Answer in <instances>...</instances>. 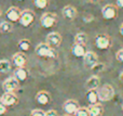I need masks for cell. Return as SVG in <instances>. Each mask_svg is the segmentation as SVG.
<instances>
[{
	"label": "cell",
	"mask_w": 123,
	"mask_h": 116,
	"mask_svg": "<svg viewBox=\"0 0 123 116\" xmlns=\"http://www.w3.org/2000/svg\"><path fill=\"white\" fill-rule=\"evenodd\" d=\"M97 92H98V99L102 102H108L110 100H112L113 97H115V89L109 84H106L104 86L99 87Z\"/></svg>",
	"instance_id": "cell-1"
},
{
	"label": "cell",
	"mask_w": 123,
	"mask_h": 116,
	"mask_svg": "<svg viewBox=\"0 0 123 116\" xmlns=\"http://www.w3.org/2000/svg\"><path fill=\"white\" fill-rule=\"evenodd\" d=\"M36 54L41 58H50V59H55L57 56L55 49L50 48L47 43H39L35 49Z\"/></svg>",
	"instance_id": "cell-2"
},
{
	"label": "cell",
	"mask_w": 123,
	"mask_h": 116,
	"mask_svg": "<svg viewBox=\"0 0 123 116\" xmlns=\"http://www.w3.org/2000/svg\"><path fill=\"white\" fill-rule=\"evenodd\" d=\"M112 41L109 35L107 34H98L95 37V46L99 50H107L111 47Z\"/></svg>",
	"instance_id": "cell-3"
},
{
	"label": "cell",
	"mask_w": 123,
	"mask_h": 116,
	"mask_svg": "<svg viewBox=\"0 0 123 116\" xmlns=\"http://www.w3.org/2000/svg\"><path fill=\"white\" fill-rule=\"evenodd\" d=\"M102 16L107 21L115 20L118 16V8L116 4L108 3L102 8Z\"/></svg>",
	"instance_id": "cell-4"
},
{
	"label": "cell",
	"mask_w": 123,
	"mask_h": 116,
	"mask_svg": "<svg viewBox=\"0 0 123 116\" xmlns=\"http://www.w3.org/2000/svg\"><path fill=\"white\" fill-rule=\"evenodd\" d=\"M35 21V13L31 10H24L22 11L21 17H19V24L24 27L30 26Z\"/></svg>",
	"instance_id": "cell-5"
},
{
	"label": "cell",
	"mask_w": 123,
	"mask_h": 116,
	"mask_svg": "<svg viewBox=\"0 0 123 116\" xmlns=\"http://www.w3.org/2000/svg\"><path fill=\"white\" fill-rule=\"evenodd\" d=\"M83 63L86 68L92 69L96 64L98 63V56L95 52L93 51H87L85 55L83 56Z\"/></svg>",
	"instance_id": "cell-6"
},
{
	"label": "cell",
	"mask_w": 123,
	"mask_h": 116,
	"mask_svg": "<svg viewBox=\"0 0 123 116\" xmlns=\"http://www.w3.org/2000/svg\"><path fill=\"white\" fill-rule=\"evenodd\" d=\"M62 43V36L61 34L56 32L50 33L47 36V45L52 49H56L57 47H60Z\"/></svg>",
	"instance_id": "cell-7"
},
{
	"label": "cell",
	"mask_w": 123,
	"mask_h": 116,
	"mask_svg": "<svg viewBox=\"0 0 123 116\" xmlns=\"http://www.w3.org/2000/svg\"><path fill=\"white\" fill-rule=\"evenodd\" d=\"M56 15L52 12H47L41 16L40 20V23L42 25V27L44 28H50L52 26H54V24L56 23Z\"/></svg>",
	"instance_id": "cell-8"
},
{
	"label": "cell",
	"mask_w": 123,
	"mask_h": 116,
	"mask_svg": "<svg viewBox=\"0 0 123 116\" xmlns=\"http://www.w3.org/2000/svg\"><path fill=\"white\" fill-rule=\"evenodd\" d=\"M19 86V82L15 77H9L6 79L2 84V88H3L4 92H14Z\"/></svg>",
	"instance_id": "cell-9"
},
{
	"label": "cell",
	"mask_w": 123,
	"mask_h": 116,
	"mask_svg": "<svg viewBox=\"0 0 123 116\" xmlns=\"http://www.w3.org/2000/svg\"><path fill=\"white\" fill-rule=\"evenodd\" d=\"M79 109H80V105H79V103L76 100H67L63 105L64 112L67 115H71V116L76 114V112Z\"/></svg>",
	"instance_id": "cell-10"
},
{
	"label": "cell",
	"mask_w": 123,
	"mask_h": 116,
	"mask_svg": "<svg viewBox=\"0 0 123 116\" xmlns=\"http://www.w3.org/2000/svg\"><path fill=\"white\" fill-rule=\"evenodd\" d=\"M21 14H22V12L18 8H16V7H10L6 13V19H8L9 22L15 23V22L19 21Z\"/></svg>",
	"instance_id": "cell-11"
},
{
	"label": "cell",
	"mask_w": 123,
	"mask_h": 116,
	"mask_svg": "<svg viewBox=\"0 0 123 116\" xmlns=\"http://www.w3.org/2000/svg\"><path fill=\"white\" fill-rule=\"evenodd\" d=\"M0 102H2L6 108L13 106L17 103V97L15 96L14 92H4L0 98Z\"/></svg>",
	"instance_id": "cell-12"
},
{
	"label": "cell",
	"mask_w": 123,
	"mask_h": 116,
	"mask_svg": "<svg viewBox=\"0 0 123 116\" xmlns=\"http://www.w3.org/2000/svg\"><path fill=\"white\" fill-rule=\"evenodd\" d=\"M100 86V79L97 75H93L86 80L85 82V88L89 90H98Z\"/></svg>",
	"instance_id": "cell-13"
},
{
	"label": "cell",
	"mask_w": 123,
	"mask_h": 116,
	"mask_svg": "<svg viewBox=\"0 0 123 116\" xmlns=\"http://www.w3.org/2000/svg\"><path fill=\"white\" fill-rule=\"evenodd\" d=\"M62 13H63V16L65 17V19L67 20H74L77 17V14H78V11H77V9L74 8V6H70V4H68V6H65L63 8V10H62Z\"/></svg>",
	"instance_id": "cell-14"
},
{
	"label": "cell",
	"mask_w": 123,
	"mask_h": 116,
	"mask_svg": "<svg viewBox=\"0 0 123 116\" xmlns=\"http://www.w3.org/2000/svg\"><path fill=\"white\" fill-rule=\"evenodd\" d=\"M36 101L41 105H47L51 102V96L48 91H39L36 95Z\"/></svg>",
	"instance_id": "cell-15"
},
{
	"label": "cell",
	"mask_w": 123,
	"mask_h": 116,
	"mask_svg": "<svg viewBox=\"0 0 123 116\" xmlns=\"http://www.w3.org/2000/svg\"><path fill=\"white\" fill-rule=\"evenodd\" d=\"M86 52H87L86 48L83 45H77V43H74L71 47V53H72V55L76 56V58H83Z\"/></svg>",
	"instance_id": "cell-16"
},
{
	"label": "cell",
	"mask_w": 123,
	"mask_h": 116,
	"mask_svg": "<svg viewBox=\"0 0 123 116\" xmlns=\"http://www.w3.org/2000/svg\"><path fill=\"white\" fill-rule=\"evenodd\" d=\"M12 61L14 63V65L16 66V68H19V67L25 66L27 59H26L25 54H23V53H15L12 56Z\"/></svg>",
	"instance_id": "cell-17"
},
{
	"label": "cell",
	"mask_w": 123,
	"mask_h": 116,
	"mask_svg": "<svg viewBox=\"0 0 123 116\" xmlns=\"http://www.w3.org/2000/svg\"><path fill=\"white\" fill-rule=\"evenodd\" d=\"M87 109H89L90 116H102L104 114V106L100 103L90 105Z\"/></svg>",
	"instance_id": "cell-18"
},
{
	"label": "cell",
	"mask_w": 123,
	"mask_h": 116,
	"mask_svg": "<svg viewBox=\"0 0 123 116\" xmlns=\"http://www.w3.org/2000/svg\"><path fill=\"white\" fill-rule=\"evenodd\" d=\"M14 75H15V78L18 82H25L28 77V71L25 67H19V68L15 69Z\"/></svg>",
	"instance_id": "cell-19"
},
{
	"label": "cell",
	"mask_w": 123,
	"mask_h": 116,
	"mask_svg": "<svg viewBox=\"0 0 123 116\" xmlns=\"http://www.w3.org/2000/svg\"><path fill=\"white\" fill-rule=\"evenodd\" d=\"M86 100L90 103V105L97 104L99 99H98V92L97 90H89L86 92Z\"/></svg>",
	"instance_id": "cell-20"
},
{
	"label": "cell",
	"mask_w": 123,
	"mask_h": 116,
	"mask_svg": "<svg viewBox=\"0 0 123 116\" xmlns=\"http://www.w3.org/2000/svg\"><path fill=\"white\" fill-rule=\"evenodd\" d=\"M74 43H77V45H83L85 46L87 42V40H89V37H87V35L85 34V33H78V34H76V36H74Z\"/></svg>",
	"instance_id": "cell-21"
},
{
	"label": "cell",
	"mask_w": 123,
	"mask_h": 116,
	"mask_svg": "<svg viewBox=\"0 0 123 116\" xmlns=\"http://www.w3.org/2000/svg\"><path fill=\"white\" fill-rule=\"evenodd\" d=\"M17 46H18V49L21 50L22 52L29 51L30 47H31V45H30V41L28 40V39H21V40L18 41V43H17Z\"/></svg>",
	"instance_id": "cell-22"
},
{
	"label": "cell",
	"mask_w": 123,
	"mask_h": 116,
	"mask_svg": "<svg viewBox=\"0 0 123 116\" xmlns=\"http://www.w3.org/2000/svg\"><path fill=\"white\" fill-rule=\"evenodd\" d=\"M11 71V63L8 60H0V74H6Z\"/></svg>",
	"instance_id": "cell-23"
},
{
	"label": "cell",
	"mask_w": 123,
	"mask_h": 116,
	"mask_svg": "<svg viewBox=\"0 0 123 116\" xmlns=\"http://www.w3.org/2000/svg\"><path fill=\"white\" fill-rule=\"evenodd\" d=\"M13 29V26L11 24V22H8V21H4V22H1L0 23V32L1 33H10L11 30Z\"/></svg>",
	"instance_id": "cell-24"
},
{
	"label": "cell",
	"mask_w": 123,
	"mask_h": 116,
	"mask_svg": "<svg viewBox=\"0 0 123 116\" xmlns=\"http://www.w3.org/2000/svg\"><path fill=\"white\" fill-rule=\"evenodd\" d=\"M32 2H34L36 8L45 9V8H48V6H49L50 0H32Z\"/></svg>",
	"instance_id": "cell-25"
},
{
	"label": "cell",
	"mask_w": 123,
	"mask_h": 116,
	"mask_svg": "<svg viewBox=\"0 0 123 116\" xmlns=\"http://www.w3.org/2000/svg\"><path fill=\"white\" fill-rule=\"evenodd\" d=\"M105 71V64L104 63H100L98 62L97 64L95 65V66L92 68V72H93L94 74H97V73H102V72Z\"/></svg>",
	"instance_id": "cell-26"
},
{
	"label": "cell",
	"mask_w": 123,
	"mask_h": 116,
	"mask_svg": "<svg viewBox=\"0 0 123 116\" xmlns=\"http://www.w3.org/2000/svg\"><path fill=\"white\" fill-rule=\"evenodd\" d=\"M74 116H90L89 109H87V108H80L76 112Z\"/></svg>",
	"instance_id": "cell-27"
},
{
	"label": "cell",
	"mask_w": 123,
	"mask_h": 116,
	"mask_svg": "<svg viewBox=\"0 0 123 116\" xmlns=\"http://www.w3.org/2000/svg\"><path fill=\"white\" fill-rule=\"evenodd\" d=\"M116 59H117L118 62L123 63V48L120 50H118V52L116 53Z\"/></svg>",
	"instance_id": "cell-28"
},
{
	"label": "cell",
	"mask_w": 123,
	"mask_h": 116,
	"mask_svg": "<svg viewBox=\"0 0 123 116\" xmlns=\"http://www.w3.org/2000/svg\"><path fill=\"white\" fill-rule=\"evenodd\" d=\"M30 116H45V112H43L42 110H34Z\"/></svg>",
	"instance_id": "cell-29"
},
{
	"label": "cell",
	"mask_w": 123,
	"mask_h": 116,
	"mask_svg": "<svg viewBox=\"0 0 123 116\" xmlns=\"http://www.w3.org/2000/svg\"><path fill=\"white\" fill-rule=\"evenodd\" d=\"M6 110H8V108H6V106L4 105L2 102H0V116L6 114Z\"/></svg>",
	"instance_id": "cell-30"
},
{
	"label": "cell",
	"mask_w": 123,
	"mask_h": 116,
	"mask_svg": "<svg viewBox=\"0 0 123 116\" xmlns=\"http://www.w3.org/2000/svg\"><path fill=\"white\" fill-rule=\"evenodd\" d=\"M45 116H58L57 112L54 110H49L48 112H45Z\"/></svg>",
	"instance_id": "cell-31"
},
{
	"label": "cell",
	"mask_w": 123,
	"mask_h": 116,
	"mask_svg": "<svg viewBox=\"0 0 123 116\" xmlns=\"http://www.w3.org/2000/svg\"><path fill=\"white\" fill-rule=\"evenodd\" d=\"M116 6L117 8L123 9V0H116Z\"/></svg>",
	"instance_id": "cell-32"
},
{
	"label": "cell",
	"mask_w": 123,
	"mask_h": 116,
	"mask_svg": "<svg viewBox=\"0 0 123 116\" xmlns=\"http://www.w3.org/2000/svg\"><path fill=\"white\" fill-rule=\"evenodd\" d=\"M87 2H90V3H92V4H96V3H98V2H100V0H87Z\"/></svg>",
	"instance_id": "cell-33"
},
{
	"label": "cell",
	"mask_w": 123,
	"mask_h": 116,
	"mask_svg": "<svg viewBox=\"0 0 123 116\" xmlns=\"http://www.w3.org/2000/svg\"><path fill=\"white\" fill-rule=\"evenodd\" d=\"M119 33H120L121 36H123V23L120 25V27H119Z\"/></svg>",
	"instance_id": "cell-34"
},
{
	"label": "cell",
	"mask_w": 123,
	"mask_h": 116,
	"mask_svg": "<svg viewBox=\"0 0 123 116\" xmlns=\"http://www.w3.org/2000/svg\"><path fill=\"white\" fill-rule=\"evenodd\" d=\"M119 79H120V82H123V72L121 74H120V76H119Z\"/></svg>",
	"instance_id": "cell-35"
},
{
	"label": "cell",
	"mask_w": 123,
	"mask_h": 116,
	"mask_svg": "<svg viewBox=\"0 0 123 116\" xmlns=\"http://www.w3.org/2000/svg\"><path fill=\"white\" fill-rule=\"evenodd\" d=\"M62 116H71V115H67V114H65V115H62Z\"/></svg>",
	"instance_id": "cell-36"
},
{
	"label": "cell",
	"mask_w": 123,
	"mask_h": 116,
	"mask_svg": "<svg viewBox=\"0 0 123 116\" xmlns=\"http://www.w3.org/2000/svg\"><path fill=\"white\" fill-rule=\"evenodd\" d=\"M122 112H123V104H122Z\"/></svg>",
	"instance_id": "cell-37"
},
{
	"label": "cell",
	"mask_w": 123,
	"mask_h": 116,
	"mask_svg": "<svg viewBox=\"0 0 123 116\" xmlns=\"http://www.w3.org/2000/svg\"><path fill=\"white\" fill-rule=\"evenodd\" d=\"M17 1H23V0H17Z\"/></svg>",
	"instance_id": "cell-38"
},
{
	"label": "cell",
	"mask_w": 123,
	"mask_h": 116,
	"mask_svg": "<svg viewBox=\"0 0 123 116\" xmlns=\"http://www.w3.org/2000/svg\"><path fill=\"white\" fill-rule=\"evenodd\" d=\"M0 15H1V10H0Z\"/></svg>",
	"instance_id": "cell-39"
}]
</instances>
